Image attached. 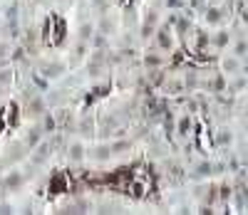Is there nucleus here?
Here are the masks:
<instances>
[{
  "label": "nucleus",
  "instance_id": "f257e3e1",
  "mask_svg": "<svg viewBox=\"0 0 248 215\" xmlns=\"http://www.w3.org/2000/svg\"><path fill=\"white\" fill-rule=\"evenodd\" d=\"M152 188H154V181L147 168H132V171H124L122 173L119 190L129 193L132 198H147Z\"/></svg>",
  "mask_w": 248,
  "mask_h": 215
}]
</instances>
